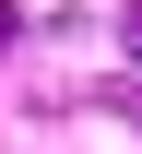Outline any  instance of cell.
Here are the masks:
<instances>
[{
  "label": "cell",
  "instance_id": "1",
  "mask_svg": "<svg viewBox=\"0 0 142 154\" xmlns=\"http://www.w3.org/2000/svg\"><path fill=\"white\" fill-rule=\"evenodd\" d=\"M12 36H24V12H0V48H12Z\"/></svg>",
  "mask_w": 142,
  "mask_h": 154
},
{
  "label": "cell",
  "instance_id": "2",
  "mask_svg": "<svg viewBox=\"0 0 142 154\" xmlns=\"http://www.w3.org/2000/svg\"><path fill=\"white\" fill-rule=\"evenodd\" d=\"M119 36H130V59H142V12H130V24H119Z\"/></svg>",
  "mask_w": 142,
  "mask_h": 154
}]
</instances>
